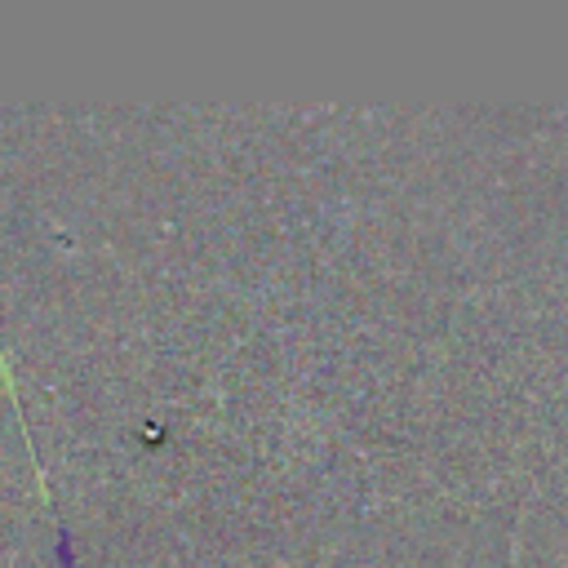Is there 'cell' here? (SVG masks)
Returning <instances> with one entry per match:
<instances>
[{"label":"cell","mask_w":568,"mask_h":568,"mask_svg":"<svg viewBox=\"0 0 568 568\" xmlns=\"http://www.w3.org/2000/svg\"><path fill=\"white\" fill-rule=\"evenodd\" d=\"M53 550H58V568H75V555H71V537H67V528H58Z\"/></svg>","instance_id":"1"}]
</instances>
